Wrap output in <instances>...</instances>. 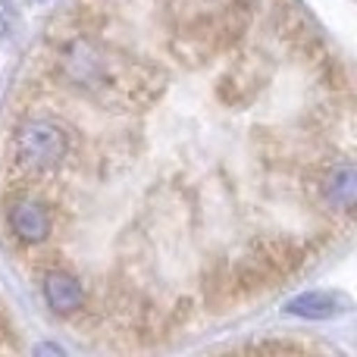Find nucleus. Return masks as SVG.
I'll list each match as a JSON object with an SVG mask.
<instances>
[{
  "label": "nucleus",
  "mask_w": 357,
  "mask_h": 357,
  "mask_svg": "<svg viewBox=\"0 0 357 357\" xmlns=\"http://www.w3.org/2000/svg\"><path fill=\"white\" fill-rule=\"evenodd\" d=\"M44 301L54 314L60 317H69L75 310H82L85 304V289L82 282L73 276V273H63V270H54L44 276Z\"/></svg>",
  "instance_id": "nucleus-4"
},
{
  "label": "nucleus",
  "mask_w": 357,
  "mask_h": 357,
  "mask_svg": "<svg viewBox=\"0 0 357 357\" xmlns=\"http://www.w3.org/2000/svg\"><path fill=\"white\" fill-rule=\"evenodd\" d=\"M10 229L19 241L25 245H38L50 235V213L41 201H31V197H22V201L10 204Z\"/></svg>",
  "instance_id": "nucleus-2"
},
{
  "label": "nucleus",
  "mask_w": 357,
  "mask_h": 357,
  "mask_svg": "<svg viewBox=\"0 0 357 357\" xmlns=\"http://www.w3.org/2000/svg\"><path fill=\"white\" fill-rule=\"evenodd\" d=\"M16 29V6L13 0H0V35H10Z\"/></svg>",
  "instance_id": "nucleus-6"
},
{
  "label": "nucleus",
  "mask_w": 357,
  "mask_h": 357,
  "mask_svg": "<svg viewBox=\"0 0 357 357\" xmlns=\"http://www.w3.org/2000/svg\"><path fill=\"white\" fill-rule=\"evenodd\" d=\"M348 307H351V301L342 291H304L285 304V314L304 317V320H333V317L345 314Z\"/></svg>",
  "instance_id": "nucleus-3"
},
{
  "label": "nucleus",
  "mask_w": 357,
  "mask_h": 357,
  "mask_svg": "<svg viewBox=\"0 0 357 357\" xmlns=\"http://www.w3.org/2000/svg\"><path fill=\"white\" fill-rule=\"evenodd\" d=\"M69 135L54 119H25L13 138V154L29 173H47L66 157Z\"/></svg>",
  "instance_id": "nucleus-1"
},
{
  "label": "nucleus",
  "mask_w": 357,
  "mask_h": 357,
  "mask_svg": "<svg viewBox=\"0 0 357 357\" xmlns=\"http://www.w3.org/2000/svg\"><path fill=\"white\" fill-rule=\"evenodd\" d=\"M354 167L351 163H342V167H333V173L326 176V197L342 210L354 207Z\"/></svg>",
  "instance_id": "nucleus-5"
}]
</instances>
